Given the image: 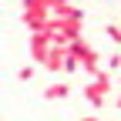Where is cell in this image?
I'll use <instances>...</instances> for the list:
<instances>
[{"instance_id": "cell-1", "label": "cell", "mask_w": 121, "mask_h": 121, "mask_svg": "<svg viewBox=\"0 0 121 121\" xmlns=\"http://www.w3.org/2000/svg\"><path fill=\"white\" fill-rule=\"evenodd\" d=\"M111 81H114V78H111V71L104 67L101 74H94V78L84 84V98L94 104V108H101V104L108 101V94H111Z\"/></svg>"}, {"instance_id": "cell-2", "label": "cell", "mask_w": 121, "mask_h": 121, "mask_svg": "<svg viewBox=\"0 0 121 121\" xmlns=\"http://www.w3.org/2000/svg\"><path fill=\"white\" fill-rule=\"evenodd\" d=\"M64 64H67V47H54V51L47 54V60H44V67H47L51 74L64 71Z\"/></svg>"}, {"instance_id": "cell-3", "label": "cell", "mask_w": 121, "mask_h": 121, "mask_svg": "<svg viewBox=\"0 0 121 121\" xmlns=\"http://www.w3.org/2000/svg\"><path fill=\"white\" fill-rule=\"evenodd\" d=\"M67 94H71V84L67 81H51L47 87H44V98H47V101H60Z\"/></svg>"}, {"instance_id": "cell-4", "label": "cell", "mask_w": 121, "mask_h": 121, "mask_svg": "<svg viewBox=\"0 0 121 121\" xmlns=\"http://www.w3.org/2000/svg\"><path fill=\"white\" fill-rule=\"evenodd\" d=\"M104 34H108L111 44H118V47H121V27H118V24H108V27H104Z\"/></svg>"}, {"instance_id": "cell-5", "label": "cell", "mask_w": 121, "mask_h": 121, "mask_svg": "<svg viewBox=\"0 0 121 121\" xmlns=\"http://www.w3.org/2000/svg\"><path fill=\"white\" fill-rule=\"evenodd\" d=\"M108 71H111V74H118V71H121V51H114V54L108 57Z\"/></svg>"}, {"instance_id": "cell-6", "label": "cell", "mask_w": 121, "mask_h": 121, "mask_svg": "<svg viewBox=\"0 0 121 121\" xmlns=\"http://www.w3.org/2000/svg\"><path fill=\"white\" fill-rule=\"evenodd\" d=\"M34 74H37V67H30V64H27V67L17 71V81H34Z\"/></svg>"}, {"instance_id": "cell-7", "label": "cell", "mask_w": 121, "mask_h": 121, "mask_svg": "<svg viewBox=\"0 0 121 121\" xmlns=\"http://www.w3.org/2000/svg\"><path fill=\"white\" fill-rule=\"evenodd\" d=\"M81 121H101V118H94V114H87V118H81Z\"/></svg>"}, {"instance_id": "cell-8", "label": "cell", "mask_w": 121, "mask_h": 121, "mask_svg": "<svg viewBox=\"0 0 121 121\" xmlns=\"http://www.w3.org/2000/svg\"><path fill=\"white\" fill-rule=\"evenodd\" d=\"M114 108H118V111H121V94H118V98H114Z\"/></svg>"}, {"instance_id": "cell-9", "label": "cell", "mask_w": 121, "mask_h": 121, "mask_svg": "<svg viewBox=\"0 0 121 121\" xmlns=\"http://www.w3.org/2000/svg\"><path fill=\"white\" fill-rule=\"evenodd\" d=\"M64 4H74V0H64Z\"/></svg>"}, {"instance_id": "cell-10", "label": "cell", "mask_w": 121, "mask_h": 121, "mask_svg": "<svg viewBox=\"0 0 121 121\" xmlns=\"http://www.w3.org/2000/svg\"><path fill=\"white\" fill-rule=\"evenodd\" d=\"M118 81H121V78H118Z\"/></svg>"}]
</instances>
